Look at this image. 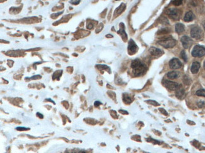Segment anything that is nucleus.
Segmentation results:
<instances>
[{
    "label": "nucleus",
    "instance_id": "obj_1",
    "mask_svg": "<svg viewBox=\"0 0 205 153\" xmlns=\"http://www.w3.org/2000/svg\"><path fill=\"white\" fill-rule=\"evenodd\" d=\"M131 68L133 69V73L135 76H140L146 72V65L138 59L133 60L131 63Z\"/></svg>",
    "mask_w": 205,
    "mask_h": 153
},
{
    "label": "nucleus",
    "instance_id": "obj_2",
    "mask_svg": "<svg viewBox=\"0 0 205 153\" xmlns=\"http://www.w3.org/2000/svg\"><path fill=\"white\" fill-rule=\"evenodd\" d=\"M158 43L162 46L165 48H173L176 45V41L172 38H167L165 39L161 40L158 42Z\"/></svg>",
    "mask_w": 205,
    "mask_h": 153
},
{
    "label": "nucleus",
    "instance_id": "obj_3",
    "mask_svg": "<svg viewBox=\"0 0 205 153\" xmlns=\"http://www.w3.org/2000/svg\"><path fill=\"white\" fill-rule=\"evenodd\" d=\"M192 55L194 57H202L205 55V47L197 45L193 48Z\"/></svg>",
    "mask_w": 205,
    "mask_h": 153
},
{
    "label": "nucleus",
    "instance_id": "obj_4",
    "mask_svg": "<svg viewBox=\"0 0 205 153\" xmlns=\"http://www.w3.org/2000/svg\"><path fill=\"white\" fill-rule=\"evenodd\" d=\"M191 35L194 39L200 40L203 38V33L199 26H194L191 30Z\"/></svg>",
    "mask_w": 205,
    "mask_h": 153
},
{
    "label": "nucleus",
    "instance_id": "obj_5",
    "mask_svg": "<svg viewBox=\"0 0 205 153\" xmlns=\"http://www.w3.org/2000/svg\"><path fill=\"white\" fill-rule=\"evenodd\" d=\"M166 13L168 15L171 19L174 20H178L180 18L181 12L179 11V9L176 8H171L167 9L166 12Z\"/></svg>",
    "mask_w": 205,
    "mask_h": 153
},
{
    "label": "nucleus",
    "instance_id": "obj_6",
    "mask_svg": "<svg viewBox=\"0 0 205 153\" xmlns=\"http://www.w3.org/2000/svg\"><path fill=\"white\" fill-rule=\"evenodd\" d=\"M163 85L170 90H176L180 86L177 83L167 80L163 81Z\"/></svg>",
    "mask_w": 205,
    "mask_h": 153
},
{
    "label": "nucleus",
    "instance_id": "obj_7",
    "mask_svg": "<svg viewBox=\"0 0 205 153\" xmlns=\"http://www.w3.org/2000/svg\"><path fill=\"white\" fill-rule=\"evenodd\" d=\"M181 41L182 42V45L184 48H189L193 44V40L191 38L187 36H183L181 39Z\"/></svg>",
    "mask_w": 205,
    "mask_h": 153
},
{
    "label": "nucleus",
    "instance_id": "obj_8",
    "mask_svg": "<svg viewBox=\"0 0 205 153\" xmlns=\"http://www.w3.org/2000/svg\"><path fill=\"white\" fill-rule=\"evenodd\" d=\"M169 65L170 67H171L172 69L176 70L181 68V67H182V63H181L180 60L178 58H174L172 59L171 61H170Z\"/></svg>",
    "mask_w": 205,
    "mask_h": 153
},
{
    "label": "nucleus",
    "instance_id": "obj_9",
    "mask_svg": "<svg viewBox=\"0 0 205 153\" xmlns=\"http://www.w3.org/2000/svg\"><path fill=\"white\" fill-rule=\"evenodd\" d=\"M137 46L136 44L134 42V41L133 40H131L129 42V46H128V50L129 53H134L136 52L137 50Z\"/></svg>",
    "mask_w": 205,
    "mask_h": 153
},
{
    "label": "nucleus",
    "instance_id": "obj_10",
    "mask_svg": "<svg viewBox=\"0 0 205 153\" xmlns=\"http://www.w3.org/2000/svg\"><path fill=\"white\" fill-rule=\"evenodd\" d=\"M150 53L153 56H160L162 54H163V52L157 48L151 47L150 48Z\"/></svg>",
    "mask_w": 205,
    "mask_h": 153
},
{
    "label": "nucleus",
    "instance_id": "obj_11",
    "mask_svg": "<svg viewBox=\"0 0 205 153\" xmlns=\"http://www.w3.org/2000/svg\"><path fill=\"white\" fill-rule=\"evenodd\" d=\"M200 68V63L198 62H193V64H192L191 68V71L192 74H197L199 71V69Z\"/></svg>",
    "mask_w": 205,
    "mask_h": 153
},
{
    "label": "nucleus",
    "instance_id": "obj_12",
    "mask_svg": "<svg viewBox=\"0 0 205 153\" xmlns=\"http://www.w3.org/2000/svg\"><path fill=\"white\" fill-rule=\"evenodd\" d=\"M176 95L179 99H183L185 97V91L183 89L181 88V86L176 90Z\"/></svg>",
    "mask_w": 205,
    "mask_h": 153
},
{
    "label": "nucleus",
    "instance_id": "obj_13",
    "mask_svg": "<svg viewBox=\"0 0 205 153\" xmlns=\"http://www.w3.org/2000/svg\"><path fill=\"white\" fill-rule=\"evenodd\" d=\"M194 18V15L193 14V13L191 12H188L186 13V14L184 16V20L186 22H190L193 21Z\"/></svg>",
    "mask_w": 205,
    "mask_h": 153
},
{
    "label": "nucleus",
    "instance_id": "obj_14",
    "mask_svg": "<svg viewBox=\"0 0 205 153\" xmlns=\"http://www.w3.org/2000/svg\"><path fill=\"white\" fill-rule=\"evenodd\" d=\"M167 75V77L168 79H176L179 77V75H180V74H179V72H178L171 71V72H169Z\"/></svg>",
    "mask_w": 205,
    "mask_h": 153
},
{
    "label": "nucleus",
    "instance_id": "obj_15",
    "mask_svg": "<svg viewBox=\"0 0 205 153\" xmlns=\"http://www.w3.org/2000/svg\"><path fill=\"white\" fill-rule=\"evenodd\" d=\"M175 30H176V31L178 33V34H181V33H182V32H184V31L185 27H184L183 24L177 23L176 25Z\"/></svg>",
    "mask_w": 205,
    "mask_h": 153
},
{
    "label": "nucleus",
    "instance_id": "obj_16",
    "mask_svg": "<svg viewBox=\"0 0 205 153\" xmlns=\"http://www.w3.org/2000/svg\"><path fill=\"white\" fill-rule=\"evenodd\" d=\"M196 95L198 96H201L205 97V90L204 89H199L197 90L196 92Z\"/></svg>",
    "mask_w": 205,
    "mask_h": 153
},
{
    "label": "nucleus",
    "instance_id": "obj_17",
    "mask_svg": "<svg viewBox=\"0 0 205 153\" xmlns=\"http://www.w3.org/2000/svg\"><path fill=\"white\" fill-rule=\"evenodd\" d=\"M123 100H124V102L126 103H130L132 102L131 97L128 96V95H124Z\"/></svg>",
    "mask_w": 205,
    "mask_h": 153
},
{
    "label": "nucleus",
    "instance_id": "obj_18",
    "mask_svg": "<svg viewBox=\"0 0 205 153\" xmlns=\"http://www.w3.org/2000/svg\"><path fill=\"white\" fill-rule=\"evenodd\" d=\"M147 102L148 103H149V104L152 105V106H159V103H158V102H157L155 101V100H147Z\"/></svg>",
    "mask_w": 205,
    "mask_h": 153
},
{
    "label": "nucleus",
    "instance_id": "obj_19",
    "mask_svg": "<svg viewBox=\"0 0 205 153\" xmlns=\"http://www.w3.org/2000/svg\"><path fill=\"white\" fill-rule=\"evenodd\" d=\"M181 58H182L183 60H184L185 62H187V57L186 56V52L185 51H182L181 53Z\"/></svg>",
    "mask_w": 205,
    "mask_h": 153
},
{
    "label": "nucleus",
    "instance_id": "obj_20",
    "mask_svg": "<svg viewBox=\"0 0 205 153\" xmlns=\"http://www.w3.org/2000/svg\"><path fill=\"white\" fill-rule=\"evenodd\" d=\"M172 3L173 4H174V5L176 6H179L181 5V4H182V0H174V1H172Z\"/></svg>",
    "mask_w": 205,
    "mask_h": 153
},
{
    "label": "nucleus",
    "instance_id": "obj_21",
    "mask_svg": "<svg viewBox=\"0 0 205 153\" xmlns=\"http://www.w3.org/2000/svg\"><path fill=\"white\" fill-rule=\"evenodd\" d=\"M183 80H184V84H187V85H188V84H189L190 83H191V80H190V79H189V77H188V76H186V75H185V76H184V79H183Z\"/></svg>",
    "mask_w": 205,
    "mask_h": 153
},
{
    "label": "nucleus",
    "instance_id": "obj_22",
    "mask_svg": "<svg viewBox=\"0 0 205 153\" xmlns=\"http://www.w3.org/2000/svg\"><path fill=\"white\" fill-rule=\"evenodd\" d=\"M168 30H167L166 28L165 29H162V30H160L158 32V34H166V33H168Z\"/></svg>",
    "mask_w": 205,
    "mask_h": 153
},
{
    "label": "nucleus",
    "instance_id": "obj_23",
    "mask_svg": "<svg viewBox=\"0 0 205 153\" xmlns=\"http://www.w3.org/2000/svg\"><path fill=\"white\" fill-rule=\"evenodd\" d=\"M205 105V102L203 101H199L198 102V106L199 107V108H201L203 107H204Z\"/></svg>",
    "mask_w": 205,
    "mask_h": 153
},
{
    "label": "nucleus",
    "instance_id": "obj_24",
    "mask_svg": "<svg viewBox=\"0 0 205 153\" xmlns=\"http://www.w3.org/2000/svg\"><path fill=\"white\" fill-rule=\"evenodd\" d=\"M16 129L20 130V131H22V130H27L28 129V128H26V127H18L16 128Z\"/></svg>",
    "mask_w": 205,
    "mask_h": 153
},
{
    "label": "nucleus",
    "instance_id": "obj_25",
    "mask_svg": "<svg viewBox=\"0 0 205 153\" xmlns=\"http://www.w3.org/2000/svg\"><path fill=\"white\" fill-rule=\"evenodd\" d=\"M159 111H160V112L162 113V114H164L165 116H167V115H168L167 112H166V111H165V110L164 109H163V108H160V109H159Z\"/></svg>",
    "mask_w": 205,
    "mask_h": 153
},
{
    "label": "nucleus",
    "instance_id": "obj_26",
    "mask_svg": "<svg viewBox=\"0 0 205 153\" xmlns=\"http://www.w3.org/2000/svg\"><path fill=\"white\" fill-rule=\"evenodd\" d=\"M80 0H75V1H71V3H73V4H78V3H80Z\"/></svg>",
    "mask_w": 205,
    "mask_h": 153
},
{
    "label": "nucleus",
    "instance_id": "obj_27",
    "mask_svg": "<svg viewBox=\"0 0 205 153\" xmlns=\"http://www.w3.org/2000/svg\"><path fill=\"white\" fill-rule=\"evenodd\" d=\"M101 104H102V103L100 102L99 101H95V103H94V105H95V107H98V106H99V105H101Z\"/></svg>",
    "mask_w": 205,
    "mask_h": 153
},
{
    "label": "nucleus",
    "instance_id": "obj_28",
    "mask_svg": "<svg viewBox=\"0 0 205 153\" xmlns=\"http://www.w3.org/2000/svg\"><path fill=\"white\" fill-rule=\"evenodd\" d=\"M37 115L38 117H40L41 119H42V118L44 117V116H43V115H42V114H40V113H37Z\"/></svg>",
    "mask_w": 205,
    "mask_h": 153
},
{
    "label": "nucleus",
    "instance_id": "obj_29",
    "mask_svg": "<svg viewBox=\"0 0 205 153\" xmlns=\"http://www.w3.org/2000/svg\"><path fill=\"white\" fill-rule=\"evenodd\" d=\"M87 28H88V29H92V28H93V25H92V24H90V25H88V26H87Z\"/></svg>",
    "mask_w": 205,
    "mask_h": 153
},
{
    "label": "nucleus",
    "instance_id": "obj_30",
    "mask_svg": "<svg viewBox=\"0 0 205 153\" xmlns=\"http://www.w3.org/2000/svg\"><path fill=\"white\" fill-rule=\"evenodd\" d=\"M119 112H121V113H123V114H128V113L127 112H123V111H122V110H120Z\"/></svg>",
    "mask_w": 205,
    "mask_h": 153
},
{
    "label": "nucleus",
    "instance_id": "obj_31",
    "mask_svg": "<svg viewBox=\"0 0 205 153\" xmlns=\"http://www.w3.org/2000/svg\"><path fill=\"white\" fill-rule=\"evenodd\" d=\"M203 28H204V30L205 31V21L203 23Z\"/></svg>",
    "mask_w": 205,
    "mask_h": 153
},
{
    "label": "nucleus",
    "instance_id": "obj_32",
    "mask_svg": "<svg viewBox=\"0 0 205 153\" xmlns=\"http://www.w3.org/2000/svg\"><path fill=\"white\" fill-rule=\"evenodd\" d=\"M203 67H204V70H205V61L204 62V64H203Z\"/></svg>",
    "mask_w": 205,
    "mask_h": 153
},
{
    "label": "nucleus",
    "instance_id": "obj_33",
    "mask_svg": "<svg viewBox=\"0 0 205 153\" xmlns=\"http://www.w3.org/2000/svg\"><path fill=\"white\" fill-rule=\"evenodd\" d=\"M116 1H118V0H116Z\"/></svg>",
    "mask_w": 205,
    "mask_h": 153
}]
</instances>
